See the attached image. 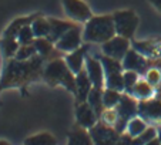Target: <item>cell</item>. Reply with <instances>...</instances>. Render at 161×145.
I'll return each instance as SVG.
<instances>
[{"label": "cell", "mask_w": 161, "mask_h": 145, "mask_svg": "<svg viewBox=\"0 0 161 145\" xmlns=\"http://www.w3.org/2000/svg\"><path fill=\"white\" fill-rule=\"evenodd\" d=\"M44 61L46 58L40 54H36L29 60L10 58L0 78V90L26 87L30 83L40 80L44 71Z\"/></svg>", "instance_id": "1"}, {"label": "cell", "mask_w": 161, "mask_h": 145, "mask_svg": "<svg viewBox=\"0 0 161 145\" xmlns=\"http://www.w3.org/2000/svg\"><path fill=\"white\" fill-rule=\"evenodd\" d=\"M43 80L49 85H61L76 95V74L69 68L66 60L56 57L47 61L43 71Z\"/></svg>", "instance_id": "2"}, {"label": "cell", "mask_w": 161, "mask_h": 145, "mask_svg": "<svg viewBox=\"0 0 161 145\" xmlns=\"http://www.w3.org/2000/svg\"><path fill=\"white\" fill-rule=\"evenodd\" d=\"M116 36V27L113 14L93 16L88 21L84 23L83 29V40L87 43L103 44Z\"/></svg>", "instance_id": "3"}, {"label": "cell", "mask_w": 161, "mask_h": 145, "mask_svg": "<svg viewBox=\"0 0 161 145\" xmlns=\"http://www.w3.org/2000/svg\"><path fill=\"white\" fill-rule=\"evenodd\" d=\"M117 112V121L114 124V128L119 131L120 134L125 132L128 121L138 115V101L134 98L131 94H123L120 103L114 107Z\"/></svg>", "instance_id": "4"}, {"label": "cell", "mask_w": 161, "mask_h": 145, "mask_svg": "<svg viewBox=\"0 0 161 145\" xmlns=\"http://www.w3.org/2000/svg\"><path fill=\"white\" fill-rule=\"evenodd\" d=\"M100 61L103 64L104 70V81H106V88H113V90H124V84H123V68L121 61L114 60L107 56H101Z\"/></svg>", "instance_id": "5"}, {"label": "cell", "mask_w": 161, "mask_h": 145, "mask_svg": "<svg viewBox=\"0 0 161 145\" xmlns=\"http://www.w3.org/2000/svg\"><path fill=\"white\" fill-rule=\"evenodd\" d=\"M113 20H114V27H116L117 36L125 37L131 40L134 37L137 27H138V16L133 10H119L113 13Z\"/></svg>", "instance_id": "6"}, {"label": "cell", "mask_w": 161, "mask_h": 145, "mask_svg": "<svg viewBox=\"0 0 161 145\" xmlns=\"http://www.w3.org/2000/svg\"><path fill=\"white\" fill-rule=\"evenodd\" d=\"M88 132L94 145H116L121 135L113 125L106 124L101 120H98L97 124L88 128Z\"/></svg>", "instance_id": "7"}, {"label": "cell", "mask_w": 161, "mask_h": 145, "mask_svg": "<svg viewBox=\"0 0 161 145\" xmlns=\"http://www.w3.org/2000/svg\"><path fill=\"white\" fill-rule=\"evenodd\" d=\"M121 64L124 70H131L138 72L140 76H146L147 71L154 67V58H147L134 48H130L125 57L121 60Z\"/></svg>", "instance_id": "8"}, {"label": "cell", "mask_w": 161, "mask_h": 145, "mask_svg": "<svg viewBox=\"0 0 161 145\" xmlns=\"http://www.w3.org/2000/svg\"><path fill=\"white\" fill-rule=\"evenodd\" d=\"M66 16L77 23H86L93 17L91 9L84 0H61Z\"/></svg>", "instance_id": "9"}, {"label": "cell", "mask_w": 161, "mask_h": 145, "mask_svg": "<svg viewBox=\"0 0 161 145\" xmlns=\"http://www.w3.org/2000/svg\"><path fill=\"white\" fill-rule=\"evenodd\" d=\"M103 47H101V50H103V54L107 56V57H111L114 58V60H119L121 61L123 58L125 57V54H127V51L131 48V43L128 39H125V37H121V36H114L113 39H110L108 41L103 43Z\"/></svg>", "instance_id": "10"}, {"label": "cell", "mask_w": 161, "mask_h": 145, "mask_svg": "<svg viewBox=\"0 0 161 145\" xmlns=\"http://www.w3.org/2000/svg\"><path fill=\"white\" fill-rule=\"evenodd\" d=\"M81 40H83L81 30H80L79 26H74L73 29H70L67 33H64L54 43V47L60 53H71L81 46Z\"/></svg>", "instance_id": "11"}, {"label": "cell", "mask_w": 161, "mask_h": 145, "mask_svg": "<svg viewBox=\"0 0 161 145\" xmlns=\"http://www.w3.org/2000/svg\"><path fill=\"white\" fill-rule=\"evenodd\" d=\"M84 68H86V71H87L88 78H90L93 87H97V88L106 87L104 70H103V64H101L100 58L93 57V56H86Z\"/></svg>", "instance_id": "12"}, {"label": "cell", "mask_w": 161, "mask_h": 145, "mask_svg": "<svg viewBox=\"0 0 161 145\" xmlns=\"http://www.w3.org/2000/svg\"><path fill=\"white\" fill-rule=\"evenodd\" d=\"M138 115L146 121L161 120V100L160 98H147L138 101Z\"/></svg>", "instance_id": "13"}, {"label": "cell", "mask_w": 161, "mask_h": 145, "mask_svg": "<svg viewBox=\"0 0 161 145\" xmlns=\"http://www.w3.org/2000/svg\"><path fill=\"white\" fill-rule=\"evenodd\" d=\"M98 120H100L98 115L96 114V111L91 108V105L87 101H81V103L76 104V121L79 125L88 130L94 124H97Z\"/></svg>", "instance_id": "14"}, {"label": "cell", "mask_w": 161, "mask_h": 145, "mask_svg": "<svg viewBox=\"0 0 161 145\" xmlns=\"http://www.w3.org/2000/svg\"><path fill=\"white\" fill-rule=\"evenodd\" d=\"M86 56H87V47L80 46L77 50L71 53H67V56L64 57L67 66L74 74H79L83 68H84V63H86Z\"/></svg>", "instance_id": "15"}, {"label": "cell", "mask_w": 161, "mask_h": 145, "mask_svg": "<svg viewBox=\"0 0 161 145\" xmlns=\"http://www.w3.org/2000/svg\"><path fill=\"white\" fill-rule=\"evenodd\" d=\"M133 47L136 51H138L147 58H157L161 56V40L133 41Z\"/></svg>", "instance_id": "16"}, {"label": "cell", "mask_w": 161, "mask_h": 145, "mask_svg": "<svg viewBox=\"0 0 161 145\" xmlns=\"http://www.w3.org/2000/svg\"><path fill=\"white\" fill-rule=\"evenodd\" d=\"M93 88L90 78H88V74L86 71V68H83L79 74H76V100L77 103H81V101H87V97L90 90Z\"/></svg>", "instance_id": "17"}, {"label": "cell", "mask_w": 161, "mask_h": 145, "mask_svg": "<svg viewBox=\"0 0 161 145\" xmlns=\"http://www.w3.org/2000/svg\"><path fill=\"white\" fill-rule=\"evenodd\" d=\"M67 145H94V144H93V139H91L87 128L76 124L71 128L70 132H69V142H67Z\"/></svg>", "instance_id": "18"}, {"label": "cell", "mask_w": 161, "mask_h": 145, "mask_svg": "<svg viewBox=\"0 0 161 145\" xmlns=\"http://www.w3.org/2000/svg\"><path fill=\"white\" fill-rule=\"evenodd\" d=\"M50 21V34L47 39L52 43H56L64 33L73 29L77 24L71 23V21H64V20H58V19H49Z\"/></svg>", "instance_id": "19"}, {"label": "cell", "mask_w": 161, "mask_h": 145, "mask_svg": "<svg viewBox=\"0 0 161 145\" xmlns=\"http://www.w3.org/2000/svg\"><path fill=\"white\" fill-rule=\"evenodd\" d=\"M33 44H34V47H36L37 54H40L42 57H44L47 61L52 60V58H56L54 53L57 51V48L54 47V43H52L47 37L34 39Z\"/></svg>", "instance_id": "20"}, {"label": "cell", "mask_w": 161, "mask_h": 145, "mask_svg": "<svg viewBox=\"0 0 161 145\" xmlns=\"http://www.w3.org/2000/svg\"><path fill=\"white\" fill-rule=\"evenodd\" d=\"M37 16H40V14H31V16H26V17L16 19L14 21H12V23L7 26V29L3 33V37H13V39H16V37H17V33L20 31V29L27 26V24H31Z\"/></svg>", "instance_id": "21"}, {"label": "cell", "mask_w": 161, "mask_h": 145, "mask_svg": "<svg viewBox=\"0 0 161 145\" xmlns=\"http://www.w3.org/2000/svg\"><path fill=\"white\" fill-rule=\"evenodd\" d=\"M153 93H154L153 85L150 84L147 80H138V81L136 83V85L131 88V91L128 94H131L136 100L140 101V100H147V98H151Z\"/></svg>", "instance_id": "22"}, {"label": "cell", "mask_w": 161, "mask_h": 145, "mask_svg": "<svg viewBox=\"0 0 161 145\" xmlns=\"http://www.w3.org/2000/svg\"><path fill=\"white\" fill-rule=\"evenodd\" d=\"M87 103L91 105V108L96 111V114L98 115V118L101 117L103 111L106 110L103 103V88H97V87H93L88 93L87 97Z\"/></svg>", "instance_id": "23"}, {"label": "cell", "mask_w": 161, "mask_h": 145, "mask_svg": "<svg viewBox=\"0 0 161 145\" xmlns=\"http://www.w3.org/2000/svg\"><path fill=\"white\" fill-rule=\"evenodd\" d=\"M19 47H20V43L17 41V39H13V37H2V40H0V50L3 53V57L7 58V60L14 58Z\"/></svg>", "instance_id": "24"}, {"label": "cell", "mask_w": 161, "mask_h": 145, "mask_svg": "<svg viewBox=\"0 0 161 145\" xmlns=\"http://www.w3.org/2000/svg\"><path fill=\"white\" fill-rule=\"evenodd\" d=\"M31 30H33L36 39H40V37H49V34H50L49 19L37 16V17L33 20V23H31Z\"/></svg>", "instance_id": "25"}, {"label": "cell", "mask_w": 161, "mask_h": 145, "mask_svg": "<svg viewBox=\"0 0 161 145\" xmlns=\"http://www.w3.org/2000/svg\"><path fill=\"white\" fill-rule=\"evenodd\" d=\"M25 145H57V141L50 132H39L26 138Z\"/></svg>", "instance_id": "26"}, {"label": "cell", "mask_w": 161, "mask_h": 145, "mask_svg": "<svg viewBox=\"0 0 161 145\" xmlns=\"http://www.w3.org/2000/svg\"><path fill=\"white\" fill-rule=\"evenodd\" d=\"M121 91L113 90V88H106L103 90V103L106 108H114L121 100Z\"/></svg>", "instance_id": "27"}, {"label": "cell", "mask_w": 161, "mask_h": 145, "mask_svg": "<svg viewBox=\"0 0 161 145\" xmlns=\"http://www.w3.org/2000/svg\"><path fill=\"white\" fill-rule=\"evenodd\" d=\"M146 128H147L146 120H143V118L138 115V117H134V118H131V120L128 121L125 131H127V134H130V135L134 138V137L140 135V134L143 132Z\"/></svg>", "instance_id": "28"}, {"label": "cell", "mask_w": 161, "mask_h": 145, "mask_svg": "<svg viewBox=\"0 0 161 145\" xmlns=\"http://www.w3.org/2000/svg\"><path fill=\"white\" fill-rule=\"evenodd\" d=\"M157 138V128L155 127H147L140 135H137L133 138L134 145H146L150 141Z\"/></svg>", "instance_id": "29"}, {"label": "cell", "mask_w": 161, "mask_h": 145, "mask_svg": "<svg viewBox=\"0 0 161 145\" xmlns=\"http://www.w3.org/2000/svg\"><path fill=\"white\" fill-rule=\"evenodd\" d=\"M17 41L20 43V44H33L34 41V33L33 30H31V24H27V26H25V27H21L20 31L17 33Z\"/></svg>", "instance_id": "30"}, {"label": "cell", "mask_w": 161, "mask_h": 145, "mask_svg": "<svg viewBox=\"0 0 161 145\" xmlns=\"http://www.w3.org/2000/svg\"><path fill=\"white\" fill-rule=\"evenodd\" d=\"M36 54H37V51H36L34 44H20L14 58H17V60H29V58L34 57Z\"/></svg>", "instance_id": "31"}, {"label": "cell", "mask_w": 161, "mask_h": 145, "mask_svg": "<svg viewBox=\"0 0 161 145\" xmlns=\"http://www.w3.org/2000/svg\"><path fill=\"white\" fill-rule=\"evenodd\" d=\"M138 77H140L138 72L131 71V70H124V72H123V84H124V90L127 93H130L131 88L136 85V83L140 80Z\"/></svg>", "instance_id": "32"}, {"label": "cell", "mask_w": 161, "mask_h": 145, "mask_svg": "<svg viewBox=\"0 0 161 145\" xmlns=\"http://www.w3.org/2000/svg\"><path fill=\"white\" fill-rule=\"evenodd\" d=\"M146 80L153 85V87H157V85L161 83V71L158 68H155V67H153V68H150L148 71H147Z\"/></svg>", "instance_id": "33"}, {"label": "cell", "mask_w": 161, "mask_h": 145, "mask_svg": "<svg viewBox=\"0 0 161 145\" xmlns=\"http://www.w3.org/2000/svg\"><path fill=\"white\" fill-rule=\"evenodd\" d=\"M100 120L104 121L106 124L113 125V127H114V124H116V121H117V112H116V110H114V108H106L103 111V114H101Z\"/></svg>", "instance_id": "34"}, {"label": "cell", "mask_w": 161, "mask_h": 145, "mask_svg": "<svg viewBox=\"0 0 161 145\" xmlns=\"http://www.w3.org/2000/svg\"><path fill=\"white\" fill-rule=\"evenodd\" d=\"M116 145H134L133 137L127 132H123L121 135H120V138H119V141H117Z\"/></svg>", "instance_id": "35"}, {"label": "cell", "mask_w": 161, "mask_h": 145, "mask_svg": "<svg viewBox=\"0 0 161 145\" xmlns=\"http://www.w3.org/2000/svg\"><path fill=\"white\" fill-rule=\"evenodd\" d=\"M150 3H151L158 12H161V0H150Z\"/></svg>", "instance_id": "36"}, {"label": "cell", "mask_w": 161, "mask_h": 145, "mask_svg": "<svg viewBox=\"0 0 161 145\" xmlns=\"http://www.w3.org/2000/svg\"><path fill=\"white\" fill-rule=\"evenodd\" d=\"M146 145H160V141H158V138H155V139H153V141H150L148 144H146Z\"/></svg>", "instance_id": "37"}, {"label": "cell", "mask_w": 161, "mask_h": 145, "mask_svg": "<svg viewBox=\"0 0 161 145\" xmlns=\"http://www.w3.org/2000/svg\"><path fill=\"white\" fill-rule=\"evenodd\" d=\"M157 138H158V141H160V145H161V127L157 128Z\"/></svg>", "instance_id": "38"}, {"label": "cell", "mask_w": 161, "mask_h": 145, "mask_svg": "<svg viewBox=\"0 0 161 145\" xmlns=\"http://www.w3.org/2000/svg\"><path fill=\"white\" fill-rule=\"evenodd\" d=\"M0 145H12L10 142H7L6 139H0Z\"/></svg>", "instance_id": "39"}, {"label": "cell", "mask_w": 161, "mask_h": 145, "mask_svg": "<svg viewBox=\"0 0 161 145\" xmlns=\"http://www.w3.org/2000/svg\"><path fill=\"white\" fill-rule=\"evenodd\" d=\"M0 104H2V103H0Z\"/></svg>", "instance_id": "40"}]
</instances>
